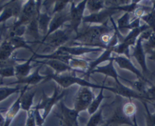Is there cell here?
Listing matches in <instances>:
<instances>
[{
	"mask_svg": "<svg viewBox=\"0 0 155 126\" xmlns=\"http://www.w3.org/2000/svg\"><path fill=\"white\" fill-rule=\"evenodd\" d=\"M44 63L50 66V67H52L57 72H63V71L71 70V68L69 66H68L66 63L59 60V59H50V60L46 61V62H44Z\"/></svg>",
	"mask_w": 155,
	"mask_h": 126,
	"instance_id": "11",
	"label": "cell"
},
{
	"mask_svg": "<svg viewBox=\"0 0 155 126\" xmlns=\"http://www.w3.org/2000/svg\"><path fill=\"white\" fill-rule=\"evenodd\" d=\"M103 99H104V94H103V91H101V93H100L99 95H98V97H97V99H95V100H94L93 101H92V103H91L88 109H87L88 113L90 114L91 115L94 114L95 112L98 110V108H99L101 102L103 101Z\"/></svg>",
	"mask_w": 155,
	"mask_h": 126,
	"instance_id": "18",
	"label": "cell"
},
{
	"mask_svg": "<svg viewBox=\"0 0 155 126\" xmlns=\"http://www.w3.org/2000/svg\"><path fill=\"white\" fill-rule=\"evenodd\" d=\"M36 93V87L31 86H26L24 89V93L20 97L21 107L25 111L29 112L32 106L33 100Z\"/></svg>",
	"mask_w": 155,
	"mask_h": 126,
	"instance_id": "7",
	"label": "cell"
},
{
	"mask_svg": "<svg viewBox=\"0 0 155 126\" xmlns=\"http://www.w3.org/2000/svg\"><path fill=\"white\" fill-rule=\"evenodd\" d=\"M103 4L104 3L102 1H89L87 5H88L89 10L94 14L99 12L100 10L102 9Z\"/></svg>",
	"mask_w": 155,
	"mask_h": 126,
	"instance_id": "22",
	"label": "cell"
},
{
	"mask_svg": "<svg viewBox=\"0 0 155 126\" xmlns=\"http://www.w3.org/2000/svg\"><path fill=\"white\" fill-rule=\"evenodd\" d=\"M133 56L136 58L138 62H139L141 67L144 68V53H143L142 48L141 47V42L140 40L138 42L136 47H135V50H134Z\"/></svg>",
	"mask_w": 155,
	"mask_h": 126,
	"instance_id": "20",
	"label": "cell"
},
{
	"mask_svg": "<svg viewBox=\"0 0 155 126\" xmlns=\"http://www.w3.org/2000/svg\"><path fill=\"white\" fill-rule=\"evenodd\" d=\"M114 60L118 63L119 66H120V68L132 71V72H133L134 73L136 74L137 75L140 76L139 75L140 74L139 72H138V71L135 69V67L132 66L131 62L128 59H126V58L125 57H122V56H117V57L114 58Z\"/></svg>",
	"mask_w": 155,
	"mask_h": 126,
	"instance_id": "12",
	"label": "cell"
},
{
	"mask_svg": "<svg viewBox=\"0 0 155 126\" xmlns=\"http://www.w3.org/2000/svg\"><path fill=\"white\" fill-rule=\"evenodd\" d=\"M26 126H37V122H36L35 118V109L29 111Z\"/></svg>",
	"mask_w": 155,
	"mask_h": 126,
	"instance_id": "24",
	"label": "cell"
},
{
	"mask_svg": "<svg viewBox=\"0 0 155 126\" xmlns=\"http://www.w3.org/2000/svg\"><path fill=\"white\" fill-rule=\"evenodd\" d=\"M129 12L126 11V14L119 20L118 27L120 29L123 28H130V21H129Z\"/></svg>",
	"mask_w": 155,
	"mask_h": 126,
	"instance_id": "23",
	"label": "cell"
},
{
	"mask_svg": "<svg viewBox=\"0 0 155 126\" xmlns=\"http://www.w3.org/2000/svg\"><path fill=\"white\" fill-rule=\"evenodd\" d=\"M66 3L67 2H65V1H60V2H57V3H56V7H55L54 10H53V12L54 13L61 12V11L63 10L64 7L65 6Z\"/></svg>",
	"mask_w": 155,
	"mask_h": 126,
	"instance_id": "25",
	"label": "cell"
},
{
	"mask_svg": "<svg viewBox=\"0 0 155 126\" xmlns=\"http://www.w3.org/2000/svg\"><path fill=\"white\" fill-rule=\"evenodd\" d=\"M86 2L87 1L82 2L78 5L77 7H74V5L72 6L70 12V21H71V26H70V29L71 31L75 30L76 27H78L79 22L81 21V18L83 17V13H84V7H85Z\"/></svg>",
	"mask_w": 155,
	"mask_h": 126,
	"instance_id": "9",
	"label": "cell"
},
{
	"mask_svg": "<svg viewBox=\"0 0 155 126\" xmlns=\"http://www.w3.org/2000/svg\"><path fill=\"white\" fill-rule=\"evenodd\" d=\"M66 21H70V15L62 14V13L59 12V15H56L53 18V21H52L51 24H50V31H49L47 36H48V35L51 34L53 32H55Z\"/></svg>",
	"mask_w": 155,
	"mask_h": 126,
	"instance_id": "10",
	"label": "cell"
},
{
	"mask_svg": "<svg viewBox=\"0 0 155 126\" xmlns=\"http://www.w3.org/2000/svg\"><path fill=\"white\" fill-rule=\"evenodd\" d=\"M123 110L126 116L131 118L132 116H135L136 108H135V105L132 104V103H127L123 106Z\"/></svg>",
	"mask_w": 155,
	"mask_h": 126,
	"instance_id": "21",
	"label": "cell"
},
{
	"mask_svg": "<svg viewBox=\"0 0 155 126\" xmlns=\"http://www.w3.org/2000/svg\"><path fill=\"white\" fill-rule=\"evenodd\" d=\"M123 105H118L116 106L113 115L107 121L106 125L107 126H114L120 125V124H129V125L133 126V121L131 118L126 116L123 110Z\"/></svg>",
	"mask_w": 155,
	"mask_h": 126,
	"instance_id": "5",
	"label": "cell"
},
{
	"mask_svg": "<svg viewBox=\"0 0 155 126\" xmlns=\"http://www.w3.org/2000/svg\"><path fill=\"white\" fill-rule=\"evenodd\" d=\"M39 70H36V72H34V74L31 75V76H28L27 78H23L21 79V83H24V84H26V86H32L34 85V84H37V83H39L43 78H44L45 77L41 76L38 74Z\"/></svg>",
	"mask_w": 155,
	"mask_h": 126,
	"instance_id": "14",
	"label": "cell"
},
{
	"mask_svg": "<svg viewBox=\"0 0 155 126\" xmlns=\"http://www.w3.org/2000/svg\"><path fill=\"white\" fill-rule=\"evenodd\" d=\"M61 119L65 126L78 125V112L75 109L67 108L64 104H61Z\"/></svg>",
	"mask_w": 155,
	"mask_h": 126,
	"instance_id": "6",
	"label": "cell"
},
{
	"mask_svg": "<svg viewBox=\"0 0 155 126\" xmlns=\"http://www.w3.org/2000/svg\"><path fill=\"white\" fill-rule=\"evenodd\" d=\"M20 107H21V104H20V98H19L18 100L15 103L14 106L12 107V109H10V110L8 112V113H7L6 118H5V123H4V126H9L11 121H12L13 118H14L15 117V115H17Z\"/></svg>",
	"mask_w": 155,
	"mask_h": 126,
	"instance_id": "13",
	"label": "cell"
},
{
	"mask_svg": "<svg viewBox=\"0 0 155 126\" xmlns=\"http://www.w3.org/2000/svg\"><path fill=\"white\" fill-rule=\"evenodd\" d=\"M31 69V60H30L28 62H26L25 64L20 65V66H17L16 72H17L18 75L21 77V78L23 79V78H25L28 76H29Z\"/></svg>",
	"mask_w": 155,
	"mask_h": 126,
	"instance_id": "17",
	"label": "cell"
},
{
	"mask_svg": "<svg viewBox=\"0 0 155 126\" xmlns=\"http://www.w3.org/2000/svg\"><path fill=\"white\" fill-rule=\"evenodd\" d=\"M37 24H38L39 30L43 31H46L47 29V26L50 21V18L48 15L42 14L37 16Z\"/></svg>",
	"mask_w": 155,
	"mask_h": 126,
	"instance_id": "19",
	"label": "cell"
},
{
	"mask_svg": "<svg viewBox=\"0 0 155 126\" xmlns=\"http://www.w3.org/2000/svg\"><path fill=\"white\" fill-rule=\"evenodd\" d=\"M93 72H101V73L105 74V75H108V76L113 77V78H114L116 80L117 79V74H116V71H115L114 68H113V62H110V64L107 65V66L97 68V69H95Z\"/></svg>",
	"mask_w": 155,
	"mask_h": 126,
	"instance_id": "15",
	"label": "cell"
},
{
	"mask_svg": "<svg viewBox=\"0 0 155 126\" xmlns=\"http://www.w3.org/2000/svg\"><path fill=\"white\" fill-rule=\"evenodd\" d=\"M75 126H78V125H75Z\"/></svg>",
	"mask_w": 155,
	"mask_h": 126,
	"instance_id": "26",
	"label": "cell"
},
{
	"mask_svg": "<svg viewBox=\"0 0 155 126\" xmlns=\"http://www.w3.org/2000/svg\"><path fill=\"white\" fill-rule=\"evenodd\" d=\"M72 31L71 29H68V31H55L51 34L47 36V43L51 46H55V47H59L63 44L65 41H67L69 37V32L68 31Z\"/></svg>",
	"mask_w": 155,
	"mask_h": 126,
	"instance_id": "8",
	"label": "cell"
},
{
	"mask_svg": "<svg viewBox=\"0 0 155 126\" xmlns=\"http://www.w3.org/2000/svg\"><path fill=\"white\" fill-rule=\"evenodd\" d=\"M111 31L112 29H110L106 25L100 27H93L91 28H89L84 33L81 34L78 37V38L85 42L86 44L101 46V43H100V39H101V36L104 34L109 33Z\"/></svg>",
	"mask_w": 155,
	"mask_h": 126,
	"instance_id": "1",
	"label": "cell"
},
{
	"mask_svg": "<svg viewBox=\"0 0 155 126\" xmlns=\"http://www.w3.org/2000/svg\"><path fill=\"white\" fill-rule=\"evenodd\" d=\"M94 100L93 93L87 87H84L78 93L74 103V109L78 113L81 111L88 109L89 106Z\"/></svg>",
	"mask_w": 155,
	"mask_h": 126,
	"instance_id": "2",
	"label": "cell"
},
{
	"mask_svg": "<svg viewBox=\"0 0 155 126\" xmlns=\"http://www.w3.org/2000/svg\"><path fill=\"white\" fill-rule=\"evenodd\" d=\"M49 77H50V78H52V79L55 80L59 85L65 87H65H69L70 85L74 84H81V86L85 87H100V86L91 84L90 82L84 81V80L81 79V78H77V77L71 76V75H68V76H58V75H52Z\"/></svg>",
	"mask_w": 155,
	"mask_h": 126,
	"instance_id": "4",
	"label": "cell"
},
{
	"mask_svg": "<svg viewBox=\"0 0 155 126\" xmlns=\"http://www.w3.org/2000/svg\"><path fill=\"white\" fill-rule=\"evenodd\" d=\"M63 95L64 93H60L59 90H58V88H56L55 89L54 94H53V97H51L50 98L45 97L44 98V100H43L42 103L35 108L36 111H37L38 112H41V111L43 112L42 118L44 121H45L47 117L48 116L49 113L50 112L51 109H53V106L55 104V103L59 99H60Z\"/></svg>",
	"mask_w": 155,
	"mask_h": 126,
	"instance_id": "3",
	"label": "cell"
},
{
	"mask_svg": "<svg viewBox=\"0 0 155 126\" xmlns=\"http://www.w3.org/2000/svg\"><path fill=\"white\" fill-rule=\"evenodd\" d=\"M103 110H104V107L98 109L94 114H93L90 118V119H89L88 122L86 124V126H99V124L103 121Z\"/></svg>",
	"mask_w": 155,
	"mask_h": 126,
	"instance_id": "16",
	"label": "cell"
}]
</instances>
